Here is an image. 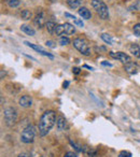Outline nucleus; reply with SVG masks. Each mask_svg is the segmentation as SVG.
<instances>
[{"label": "nucleus", "instance_id": "obj_30", "mask_svg": "<svg viewBox=\"0 0 140 157\" xmlns=\"http://www.w3.org/2000/svg\"><path fill=\"white\" fill-rule=\"evenodd\" d=\"M68 85H69V82H68V81L64 82V87H65V88H67V87H68Z\"/></svg>", "mask_w": 140, "mask_h": 157}, {"label": "nucleus", "instance_id": "obj_3", "mask_svg": "<svg viewBox=\"0 0 140 157\" xmlns=\"http://www.w3.org/2000/svg\"><path fill=\"white\" fill-rule=\"evenodd\" d=\"M3 118L7 126L11 127L17 120V111L14 108H7L3 111Z\"/></svg>", "mask_w": 140, "mask_h": 157}, {"label": "nucleus", "instance_id": "obj_7", "mask_svg": "<svg viewBox=\"0 0 140 157\" xmlns=\"http://www.w3.org/2000/svg\"><path fill=\"white\" fill-rule=\"evenodd\" d=\"M110 56H111L112 58H114V59L120 60V61H121L122 64H124V65L129 64V62L131 61V58L129 57L127 54L123 53V52H117V53H114V52H110Z\"/></svg>", "mask_w": 140, "mask_h": 157}, {"label": "nucleus", "instance_id": "obj_29", "mask_svg": "<svg viewBox=\"0 0 140 157\" xmlns=\"http://www.w3.org/2000/svg\"><path fill=\"white\" fill-rule=\"evenodd\" d=\"M103 66H109V67H111V64H110V62H106V61H103Z\"/></svg>", "mask_w": 140, "mask_h": 157}, {"label": "nucleus", "instance_id": "obj_2", "mask_svg": "<svg viewBox=\"0 0 140 157\" xmlns=\"http://www.w3.org/2000/svg\"><path fill=\"white\" fill-rule=\"evenodd\" d=\"M92 7L96 11V13L103 19H109V9L107 5L101 0H92Z\"/></svg>", "mask_w": 140, "mask_h": 157}, {"label": "nucleus", "instance_id": "obj_31", "mask_svg": "<svg viewBox=\"0 0 140 157\" xmlns=\"http://www.w3.org/2000/svg\"><path fill=\"white\" fill-rule=\"evenodd\" d=\"M40 157H44V156H40Z\"/></svg>", "mask_w": 140, "mask_h": 157}, {"label": "nucleus", "instance_id": "obj_5", "mask_svg": "<svg viewBox=\"0 0 140 157\" xmlns=\"http://www.w3.org/2000/svg\"><path fill=\"white\" fill-rule=\"evenodd\" d=\"M73 46H75V49L82 53L84 56H89L91 54V50H89V46L87 44V42L85 41L84 39L82 38H75L73 40Z\"/></svg>", "mask_w": 140, "mask_h": 157}, {"label": "nucleus", "instance_id": "obj_19", "mask_svg": "<svg viewBox=\"0 0 140 157\" xmlns=\"http://www.w3.org/2000/svg\"><path fill=\"white\" fill-rule=\"evenodd\" d=\"M100 37H101V39H103L107 44H110V45H111V44L113 43V40H112L111 36H109L108 33H101Z\"/></svg>", "mask_w": 140, "mask_h": 157}, {"label": "nucleus", "instance_id": "obj_24", "mask_svg": "<svg viewBox=\"0 0 140 157\" xmlns=\"http://www.w3.org/2000/svg\"><path fill=\"white\" fill-rule=\"evenodd\" d=\"M119 157H131V153L128 151H122L119 154Z\"/></svg>", "mask_w": 140, "mask_h": 157}, {"label": "nucleus", "instance_id": "obj_16", "mask_svg": "<svg viewBox=\"0 0 140 157\" xmlns=\"http://www.w3.org/2000/svg\"><path fill=\"white\" fill-rule=\"evenodd\" d=\"M21 30L23 31V33H25L26 35L30 36V37L35 36V33H36L35 29H33L30 26H28V25H22L21 26Z\"/></svg>", "mask_w": 140, "mask_h": 157}, {"label": "nucleus", "instance_id": "obj_15", "mask_svg": "<svg viewBox=\"0 0 140 157\" xmlns=\"http://www.w3.org/2000/svg\"><path fill=\"white\" fill-rule=\"evenodd\" d=\"M65 16L66 17H69L70 19H72L73 23H75L77 26H79V27H83V26H84V24H83V22H82V19H78V17H75V15H72V14H70V13H68V12H66V13H65Z\"/></svg>", "mask_w": 140, "mask_h": 157}, {"label": "nucleus", "instance_id": "obj_28", "mask_svg": "<svg viewBox=\"0 0 140 157\" xmlns=\"http://www.w3.org/2000/svg\"><path fill=\"white\" fill-rule=\"evenodd\" d=\"M73 73H75V74H79L80 73V69L79 68H73Z\"/></svg>", "mask_w": 140, "mask_h": 157}, {"label": "nucleus", "instance_id": "obj_13", "mask_svg": "<svg viewBox=\"0 0 140 157\" xmlns=\"http://www.w3.org/2000/svg\"><path fill=\"white\" fill-rule=\"evenodd\" d=\"M129 53H131V55L135 56V57L139 58L140 57V46L136 43L131 44V46H129Z\"/></svg>", "mask_w": 140, "mask_h": 157}, {"label": "nucleus", "instance_id": "obj_6", "mask_svg": "<svg viewBox=\"0 0 140 157\" xmlns=\"http://www.w3.org/2000/svg\"><path fill=\"white\" fill-rule=\"evenodd\" d=\"M75 33V28L73 25L69 23H65V24H61V25H57L56 26V30H55V33L56 36H63L65 35H73Z\"/></svg>", "mask_w": 140, "mask_h": 157}, {"label": "nucleus", "instance_id": "obj_10", "mask_svg": "<svg viewBox=\"0 0 140 157\" xmlns=\"http://www.w3.org/2000/svg\"><path fill=\"white\" fill-rule=\"evenodd\" d=\"M19 106H23V108H29V106H31V104H33V99H31L30 96L24 95L19 98Z\"/></svg>", "mask_w": 140, "mask_h": 157}, {"label": "nucleus", "instance_id": "obj_27", "mask_svg": "<svg viewBox=\"0 0 140 157\" xmlns=\"http://www.w3.org/2000/svg\"><path fill=\"white\" fill-rule=\"evenodd\" d=\"M17 157H31V156L28 153H21Z\"/></svg>", "mask_w": 140, "mask_h": 157}, {"label": "nucleus", "instance_id": "obj_9", "mask_svg": "<svg viewBox=\"0 0 140 157\" xmlns=\"http://www.w3.org/2000/svg\"><path fill=\"white\" fill-rule=\"evenodd\" d=\"M24 43L26 44V45H28L29 47H31V49H33L35 51H37L38 53H40L41 55H43V56H47V57H50V58H54V56L52 55L51 53H47V51H44V50L42 49L41 46H38V45H36V44H33V43H30V42H28V41H25Z\"/></svg>", "mask_w": 140, "mask_h": 157}, {"label": "nucleus", "instance_id": "obj_18", "mask_svg": "<svg viewBox=\"0 0 140 157\" xmlns=\"http://www.w3.org/2000/svg\"><path fill=\"white\" fill-rule=\"evenodd\" d=\"M47 29L50 33H55V30H56V24L54 22H47Z\"/></svg>", "mask_w": 140, "mask_h": 157}, {"label": "nucleus", "instance_id": "obj_12", "mask_svg": "<svg viewBox=\"0 0 140 157\" xmlns=\"http://www.w3.org/2000/svg\"><path fill=\"white\" fill-rule=\"evenodd\" d=\"M56 126H57V129H58L59 131H63V130H65L66 128H67V122H66V120L63 116H59V117L57 118V120H56Z\"/></svg>", "mask_w": 140, "mask_h": 157}, {"label": "nucleus", "instance_id": "obj_14", "mask_svg": "<svg viewBox=\"0 0 140 157\" xmlns=\"http://www.w3.org/2000/svg\"><path fill=\"white\" fill-rule=\"evenodd\" d=\"M125 70L131 74H136L138 72V66L131 61L129 64H126L125 65Z\"/></svg>", "mask_w": 140, "mask_h": 157}, {"label": "nucleus", "instance_id": "obj_1", "mask_svg": "<svg viewBox=\"0 0 140 157\" xmlns=\"http://www.w3.org/2000/svg\"><path fill=\"white\" fill-rule=\"evenodd\" d=\"M56 120H56V113L52 110L45 111L44 113L42 114L39 120V126H38L40 136H47L50 132V130L52 129V127L54 126V124L56 123Z\"/></svg>", "mask_w": 140, "mask_h": 157}, {"label": "nucleus", "instance_id": "obj_4", "mask_svg": "<svg viewBox=\"0 0 140 157\" xmlns=\"http://www.w3.org/2000/svg\"><path fill=\"white\" fill-rule=\"evenodd\" d=\"M35 137H36V128L33 127V125H29V126H27V127L23 130V132H22L21 141L26 144L31 143V142H33V140H35Z\"/></svg>", "mask_w": 140, "mask_h": 157}, {"label": "nucleus", "instance_id": "obj_17", "mask_svg": "<svg viewBox=\"0 0 140 157\" xmlns=\"http://www.w3.org/2000/svg\"><path fill=\"white\" fill-rule=\"evenodd\" d=\"M66 1H67V5H69V8H71V9H78L83 0H66Z\"/></svg>", "mask_w": 140, "mask_h": 157}, {"label": "nucleus", "instance_id": "obj_23", "mask_svg": "<svg viewBox=\"0 0 140 157\" xmlns=\"http://www.w3.org/2000/svg\"><path fill=\"white\" fill-rule=\"evenodd\" d=\"M134 30V33H135L137 37H140V24H136L133 28Z\"/></svg>", "mask_w": 140, "mask_h": 157}, {"label": "nucleus", "instance_id": "obj_11", "mask_svg": "<svg viewBox=\"0 0 140 157\" xmlns=\"http://www.w3.org/2000/svg\"><path fill=\"white\" fill-rule=\"evenodd\" d=\"M78 13H79L80 16H81L82 19H89L92 17L91 11H89V10L87 9V8H85V7L80 8L79 11H78Z\"/></svg>", "mask_w": 140, "mask_h": 157}, {"label": "nucleus", "instance_id": "obj_8", "mask_svg": "<svg viewBox=\"0 0 140 157\" xmlns=\"http://www.w3.org/2000/svg\"><path fill=\"white\" fill-rule=\"evenodd\" d=\"M45 13L43 11H39L36 14L35 19H33V23L38 28H42L44 25H47V19H45Z\"/></svg>", "mask_w": 140, "mask_h": 157}, {"label": "nucleus", "instance_id": "obj_22", "mask_svg": "<svg viewBox=\"0 0 140 157\" xmlns=\"http://www.w3.org/2000/svg\"><path fill=\"white\" fill-rule=\"evenodd\" d=\"M59 43H61V45H67V44L70 43V40L68 39L67 37L63 36V37H61V39H59Z\"/></svg>", "mask_w": 140, "mask_h": 157}, {"label": "nucleus", "instance_id": "obj_20", "mask_svg": "<svg viewBox=\"0 0 140 157\" xmlns=\"http://www.w3.org/2000/svg\"><path fill=\"white\" fill-rule=\"evenodd\" d=\"M5 2H7V5H9L10 8H16L19 5L21 1H19V0H5Z\"/></svg>", "mask_w": 140, "mask_h": 157}, {"label": "nucleus", "instance_id": "obj_25", "mask_svg": "<svg viewBox=\"0 0 140 157\" xmlns=\"http://www.w3.org/2000/svg\"><path fill=\"white\" fill-rule=\"evenodd\" d=\"M64 157H78V156H77V154H75V153H73V152H68V153H66L65 156H64Z\"/></svg>", "mask_w": 140, "mask_h": 157}, {"label": "nucleus", "instance_id": "obj_21", "mask_svg": "<svg viewBox=\"0 0 140 157\" xmlns=\"http://www.w3.org/2000/svg\"><path fill=\"white\" fill-rule=\"evenodd\" d=\"M21 17L23 19H31V12L29 10H24L21 13Z\"/></svg>", "mask_w": 140, "mask_h": 157}, {"label": "nucleus", "instance_id": "obj_26", "mask_svg": "<svg viewBox=\"0 0 140 157\" xmlns=\"http://www.w3.org/2000/svg\"><path fill=\"white\" fill-rule=\"evenodd\" d=\"M47 46H50V47H51V49H54V47H55V43H54L53 41H51V40H49V41H47Z\"/></svg>", "mask_w": 140, "mask_h": 157}]
</instances>
